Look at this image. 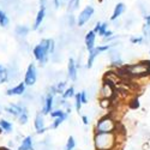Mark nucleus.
<instances>
[{
  "label": "nucleus",
  "instance_id": "nucleus-1",
  "mask_svg": "<svg viewBox=\"0 0 150 150\" xmlns=\"http://www.w3.org/2000/svg\"><path fill=\"white\" fill-rule=\"evenodd\" d=\"M55 49V42L53 39H42L39 45H36L33 49L34 58L40 62V65H46L48 61L49 54L54 53Z\"/></svg>",
  "mask_w": 150,
  "mask_h": 150
},
{
  "label": "nucleus",
  "instance_id": "nucleus-2",
  "mask_svg": "<svg viewBox=\"0 0 150 150\" xmlns=\"http://www.w3.org/2000/svg\"><path fill=\"white\" fill-rule=\"evenodd\" d=\"M94 144L96 150H113L117 144V134L115 132H108V133L95 132Z\"/></svg>",
  "mask_w": 150,
  "mask_h": 150
},
{
  "label": "nucleus",
  "instance_id": "nucleus-3",
  "mask_svg": "<svg viewBox=\"0 0 150 150\" xmlns=\"http://www.w3.org/2000/svg\"><path fill=\"white\" fill-rule=\"evenodd\" d=\"M118 124L110 115H106L101 119H98L96 122L95 132L97 133H108V132H115Z\"/></svg>",
  "mask_w": 150,
  "mask_h": 150
},
{
  "label": "nucleus",
  "instance_id": "nucleus-4",
  "mask_svg": "<svg viewBox=\"0 0 150 150\" xmlns=\"http://www.w3.org/2000/svg\"><path fill=\"white\" fill-rule=\"evenodd\" d=\"M94 12H95V10H94V7L91 5H86L79 12V15L77 16V18H76V25H78V27L85 25V24L91 19V17L94 16Z\"/></svg>",
  "mask_w": 150,
  "mask_h": 150
},
{
  "label": "nucleus",
  "instance_id": "nucleus-5",
  "mask_svg": "<svg viewBox=\"0 0 150 150\" xmlns=\"http://www.w3.org/2000/svg\"><path fill=\"white\" fill-rule=\"evenodd\" d=\"M126 70L129 71L130 76L132 77H143L148 74V66L144 61L141 62H137V64H132L129 66H125Z\"/></svg>",
  "mask_w": 150,
  "mask_h": 150
},
{
  "label": "nucleus",
  "instance_id": "nucleus-6",
  "mask_svg": "<svg viewBox=\"0 0 150 150\" xmlns=\"http://www.w3.org/2000/svg\"><path fill=\"white\" fill-rule=\"evenodd\" d=\"M98 94H100V97H101V98H109V100H112V97L115 95L114 85L112 84L110 82H108V81L105 79Z\"/></svg>",
  "mask_w": 150,
  "mask_h": 150
},
{
  "label": "nucleus",
  "instance_id": "nucleus-7",
  "mask_svg": "<svg viewBox=\"0 0 150 150\" xmlns=\"http://www.w3.org/2000/svg\"><path fill=\"white\" fill-rule=\"evenodd\" d=\"M36 79H37V70H36L35 64L31 62L27 69L25 77H24V83H25L27 86H31L36 83Z\"/></svg>",
  "mask_w": 150,
  "mask_h": 150
},
{
  "label": "nucleus",
  "instance_id": "nucleus-8",
  "mask_svg": "<svg viewBox=\"0 0 150 150\" xmlns=\"http://www.w3.org/2000/svg\"><path fill=\"white\" fill-rule=\"evenodd\" d=\"M5 112H7L12 117L18 118L22 113H28V108L22 103H11L10 106H7L5 108Z\"/></svg>",
  "mask_w": 150,
  "mask_h": 150
},
{
  "label": "nucleus",
  "instance_id": "nucleus-9",
  "mask_svg": "<svg viewBox=\"0 0 150 150\" xmlns=\"http://www.w3.org/2000/svg\"><path fill=\"white\" fill-rule=\"evenodd\" d=\"M53 107H54V95L48 93L46 95L45 102H43V108H42V114H51L53 112Z\"/></svg>",
  "mask_w": 150,
  "mask_h": 150
},
{
  "label": "nucleus",
  "instance_id": "nucleus-10",
  "mask_svg": "<svg viewBox=\"0 0 150 150\" xmlns=\"http://www.w3.org/2000/svg\"><path fill=\"white\" fill-rule=\"evenodd\" d=\"M25 89H27V85L24 82H21L19 84H17L13 88H10L6 90V95L7 96H21L25 94Z\"/></svg>",
  "mask_w": 150,
  "mask_h": 150
},
{
  "label": "nucleus",
  "instance_id": "nucleus-11",
  "mask_svg": "<svg viewBox=\"0 0 150 150\" xmlns=\"http://www.w3.org/2000/svg\"><path fill=\"white\" fill-rule=\"evenodd\" d=\"M96 36L97 34L94 31V30H89L85 35V39H84V42H85V48L88 51H93L95 48V42H96Z\"/></svg>",
  "mask_w": 150,
  "mask_h": 150
},
{
  "label": "nucleus",
  "instance_id": "nucleus-12",
  "mask_svg": "<svg viewBox=\"0 0 150 150\" xmlns=\"http://www.w3.org/2000/svg\"><path fill=\"white\" fill-rule=\"evenodd\" d=\"M77 64L76 61H74V59L70 58L69 59V64H67V77L70 78V81L74 82L77 79Z\"/></svg>",
  "mask_w": 150,
  "mask_h": 150
},
{
  "label": "nucleus",
  "instance_id": "nucleus-13",
  "mask_svg": "<svg viewBox=\"0 0 150 150\" xmlns=\"http://www.w3.org/2000/svg\"><path fill=\"white\" fill-rule=\"evenodd\" d=\"M34 125H35V129H36V133H37V134L45 133V132L47 131V127L45 126L43 114H41V113H37V114H36V117H35V121H34Z\"/></svg>",
  "mask_w": 150,
  "mask_h": 150
},
{
  "label": "nucleus",
  "instance_id": "nucleus-14",
  "mask_svg": "<svg viewBox=\"0 0 150 150\" xmlns=\"http://www.w3.org/2000/svg\"><path fill=\"white\" fill-rule=\"evenodd\" d=\"M45 17H46V8L45 7H40V10L37 11L36 13V17H35V22H34V25H33V30H37L41 24L43 23L45 21Z\"/></svg>",
  "mask_w": 150,
  "mask_h": 150
},
{
  "label": "nucleus",
  "instance_id": "nucleus-15",
  "mask_svg": "<svg viewBox=\"0 0 150 150\" xmlns=\"http://www.w3.org/2000/svg\"><path fill=\"white\" fill-rule=\"evenodd\" d=\"M126 11V5H125L124 3H118L113 10V13H112L110 16V21H117L124 12Z\"/></svg>",
  "mask_w": 150,
  "mask_h": 150
},
{
  "label": "nucleus",
  "instance_id": "nucleus-16",
  "mask_svg": "<svg viewBox=\"0 0 150 150\" xmlns=\"http://www.w3.org/2000/svg\"><path fill=\"white\" fill-rule=\"evenodd\" d=\"M17 150H34V139L31 136H27L21 143Z\"/></svg>",
  "mask_w": 150,
  "mask_h": 150
},
{
  "label": "nucleus",
  "instance_id": "nucleus-17",
  "mask_svg": "<svg viewBox=\"0 0 150 150\" xmlns=\"http://www.w3.org/2000/svg\"><path fill=\"white\" fill-rule=\"evenodd\" d=\"M93 30H94L98 36L103 37L105 34H106L107 30H108V23H107V22H105V23L98 22V23H96V25H95V28H94Z\"/></svg>",
  "mask_w": 150,
  "mask_h": 150
},
{
  "label": "nucleus",
  "instance_id": "nucleus-18",
  "mask_svg": "<svg viewBox=\"0 0 150 150\" xmlns=\"http://www.w3.org/2000/svg\"><path fill=\"white\" fill-rule=\"evenodd\" d=\"M100 54H101V53H100V51H98V48H97V47H95L93 51L89 52V55H88V62H86V69H91V67H93L95 59H96Z\"/></svg>",
  "mask_w": 150,
  "mask_h": 150
},
{
  "label": "nucleus",
  "instance_id": "nucleus-19",
  "mask_svg": "<svg viewBox=\"0 0 150 150\" xmlns=\"http://www.w3.org/2000/svg\"><path fill=\"white\" fill-rule=\"evenodd\" d=\"M110 64L113 65V66H115L117 69H119V67H121V66H124L122 65V60H121V57H120V53H118V52H114V53H112L110 54Z\"/></svg>",
  "mask_w": 150,
  "mask_h": 150
},
{
  "label": "nucleus",
  "instance_id": "nucleus-20",
  "mask_svg": "<svg viewBox=\"0 0 150 150\" xmlns=\"http://www.w3.org/2000/svg\"><path fill=\"white\" fill-rule=\"evenodd\" d=\"M8 25H10V18L6 15V12L3 8H0V27L7 28Z\"/></svg>",
  "mask_w": 150,
  "mask_h": 150
},
{
  "label": "nucleus",
  "instance_id": "nucleus-21",
  "mask_svg": "<svg viewBox=\"0 0 150 150\" xmlns=\"http://www.w3.org/2000/svg\"><path fill=\"white\" fill-rule=\"evenodd\" d=\"M8 81V70L0 64V84H4Z\"/></svg>",
  "mask_w": 150,
  "mask_h": 150
},
{
  "label": "nucleus",
  "instance_id": "nucleus-22",
  "mask_svg": "<svg viewBox=\"0 0 150 150\" xmlns=\"http://www.w3.org/2000/svg\"><path fill=\"white\" fill-rule=\"evenodd\" d=\"M0 127H1L3 131H5L6 133H11L12 132V129H13L12 124L8 120H6V119H1V120H0Z\"/></svg>",
  "mask_w": 150,
  "mask_h": 150
},
{
  "label": "nucleus",
  "instance_id": "nucleus-23",
  "mask_svg": "<svg viewBox=\"0 0 150 150\" xmlns=\"http://www.w3.org/2000/svg\"><path fill=\"white\" fill-rule=\"evenodd\" d=\"M66 119H67V113H65V114L62 115V117L55 118V119H54V121L52 122V125H51V126H49V127H51V129H53V130H55V129H58V127H59L60 125H61L62 122H64Z\"/></svg>",
  "mask_w": 150,
  "mask_h": 150
},
{
  "label": "nucleus",
  "instance_id": "nucleus-24",
  "mask_svg": "<svg viewBox=\"0 0 150 150\" xmlns=\"http://www.w3.org/2000/svg\"><path fill=\"white\" fill-rule=\"evenodd\" d=\"M30 31V28L27 27V25H17L16 27V34L18 36H22V37H25Z\"/></svg>",
  "mask_w": 150,
  "mask_h": 150
},
{
  "label": "nucleus",
  "instance_id": "nucleus-25",
  "mask_svg": "<svg viewBox=\"0 0 150 150\" xmlns=\"http://www.w3.org/2000/svg\"><path fill=\"white\" fill-rule=\"evenodd\" d=\"M81 0H69L67 1V11L69 12H73L79 7Z\"/></svg>",
  "mask_w": 150,
  "mask_h": 150
},
{
  "label": "nucleus",
  "instance_id": "nucleus-26",
  "mask_svg": "<svg viewBox=\"0 0 150 150\" xmlns=\"http://www.w3.org/2000/svg\"><path fill=\"white\" fill-rule=\"evenodd\" d=\"M54 88H55V93H57V94H61V95L64 94V91L67 89L65 82H59V83H57V84L54 85Z\"/></svg>",
  "mask_w": 150,
  "mask_h": 150
},
{
  "label": "nucleus",
  "instance_id": "nucleus-27",
  "mask_svg": "<svg viewBox=\"0 0 150 150\" xmlns=\"http://www.w3.org/2000/svg\"><path fill=\"white\" fill-rule=\"evenodd\" d=\"M74 107H76V110L78 112H81V109H82V105H83V102H82V98H81V93H76V95H74Z\"/></svg>",
  "mask_w": 150,
  "mask_h": 150
},
{
  "label": "nucleus",
  "instance_id": "nucleus-28",
  "mask_svg": "<svg viewBox=\"0 0 150 150\" xmlns=\"http://www.w3.org/2000/svg\"><path fill=\"white\" fill-rule=\"evenodd\" d=\"M74 95H76V93H74V88H73V86H70V88H67V89L64 91V94L61 95V97L65 98V100H67V98L74 97Z\"/></svg>",
  "mask_w": 150,
  "mask_h": 150
},
{
  "label": "nucleus",
  "instance_id": "nucleus-29",
  "mask_svg": "<svg viewBox=\"0 0 150 150\" xmlns=\"http://www.w3.org/2000/svg\"><path fill=\"white\" fill-rule=\"evenodd\" d=\"M74 148H76V141H74L73 136H70L65 145V150H73Z\"/></svg>",
  "mask_w": 150,
  "mask_h": 150
},
{
  "label": "nucleus",
  "instance_id": "nucleus-30",
  "mask_svg": "<svg viewBox=\"0 0 150 150\" xmlns=\"http://www.w3.org/2000/svg\"><path fill=\"white\" fill-rule=\"evenodd\" d=\"M110 105H112V100H109V98H101L100 100V107L103 108V109L109 108Z\"/></svg>",
  "mask_w": 150,
  "mask_h": 150
},
{
  "label": "nucleus",
  "instance_id": "nucleus-31",
  "mask_svg": "<svg viewBox=\"0 0 150 150\" xmlns=\"http://www.w3.org/2000/svg\"><path fill=\"white\" fill-rule=\"evenodd\" d=\"M131 43L133 45H143V42L145 41L144 36H137V37H131Z\"/></svg>",
  "mask_w": 150,
  "mask_h": 150
},
{
  "label": "nucleus",
  "instance_id": "nucleus-32",
  "mask_svg": "<svg viewBox=\"0 0 150 150\" xmlns=\"http://www.w3.org/2000/svg\"><path fill=\"white\" fill-rule=\"evenodd\" d=\"M28 120H29L28 113H22V114L18 117V122H19L21 125H25V124H28Z\"/></svg>",
  "mask_w": 150,
  "mask_h": 150
},
{
  "label": "nucleus",
  "instance_id": "nucleus-33",
  "mask_svg": "<svg viewBox=\"0 0 150 150\" xmlns=\"http://www.w3.org/2000/svg\"><path fill=\"white\" fill-rule=\"evenodd\" d=\"M66 113V112H64V110H61V109H54L52 113H51V117L53 118V119H55V118H59V117H62Z\"/></svg>",
  "mask_w": 150,
  "mask_h": 150
},
{
  "label": "nucleus",
  "instance_id": "nucleus-34",
  "mask_svg": "<svg viewBox=\"0 0 150 150\" xmlns=\"http://www.w3.org/2000/svg\"><path fill=\"white\" fill-rule=\"evenodd\" d=\"M81 98H82L83 105H86V103H88V96H86V91H85V90H83V91L81 93Z\"/></svg>",
  "mask_w": 150,
  "mask_h": 150
},
{
  "label": "nucleus",
  "instance_id": "nucleus-35",
  "mask_svg": "<svg viewBox=\"0 0 150 150\" xmlns=\"http://www.w3.org/2000/svg\"><path fill=\"white\" fill-rule=\"evenodd\" d=\"M132 102L133 103H129L130 105V107H132V108H134V109H137V108H138L139 107V102H138V98H134V100H132Z\"/></svg>",
  "mask_w": 150,
  "mask_h": 150
},
{
  "label": "nucleus",
  "instance_id": "nucleus-36",
  "mask_svg": "<svg viewBox=\"0 0 150 150\" xmlns=\"http://www.w3.org/2000/svg\"><path fill=\"white\" fill-rule=\"evenodd\" d=\"M62 4H64V0H54V5H55L57 8H59Z\"/></svg>",
  "mask_w": 150,
  "mask_h": 150
},
{
  "label": "nucleus",
  "instance_id": "nucleus-37",
  "mask_svg": "<svg viewBox=\"0 0 150 150\" xmlns=\"http://www.w3.org/2000/svg\"><path fill=\"white\" fill-rule=\"evenodd\" d=\"M82 121H83L84 125H89V118L86 117V115H83L82 117Z\"/></svg>",
  "mask_w": 150,
  "mask_h": 150
},
{
  "label": "nucleus",
  "instance_id": "nucleus-38",
  "mask_svg": "<svg viewBox=\"0 0 150 150\" xmlns=\"http://www.w3.org/2000/svg\"><path fill=\"white\" fill-rule=\"evenodd\" d=\"M144 21L146 24H150V15H145L144 16Z\"/></svg>",
  "mask_w": 150,
  "mask_h": 150
},
{
  "label": "nucleus",
  "instance_id": "nucleus-39",
  "mask_svg": "<svg viewBox=\"0 0 150 150\" xmlns=\"http://www.w3.org/2000/svg\"><path fill=\"white\" fill-rule=\"evenodd\" d=\"M8 146H10V148H11V146H13V143L10 142V143H8Z\"/></svg>",
  "mask_w": 150,
  "mask_h": 150
},
{
  "label": "nucleus",
  "instance_id": "nucleus-40",
  "mask_svg": "<svg viewBox=\"0 0 150 150\" xmlns=\"http://www.w3.org/2000/svg\"><path fill=\"white\" fill-rule=\"evenodd\" d=\"M1 133H3V129H1V127H0V134H1Z\"/></svg>",
  "mask_w": 150,
  "mask_h": 150
},
{
  "label": "nucleus",
  "instance_id": "nucleus-41",
  "mask_svg": "<svg viewBox=\"0 0 150 150\" xmlns=\"http://www.w3.org/2000/svg\"><path fill=\"white\" fill-rule=\"evenodd\" d=\"M1 112H3V108H1V107H0V114H1Z\"/></svg>",
  "mask_w": 150,
  "mask_h": 150
},
{
  "label": "nucleus",
  "instance_id": "nucleus-42",
  "mask_svg": "<svg viewBox=\"0 0 150 150\" xmlns=\"http://www.w3.org/2000/svg\"><path fill=\"white\" fill-rule=\"evenodd\" d=\"M0 150H3V148H0Z\"/></svg>",
  "mask_w": 150,
  "mask_h": 150
},
{
  "label": "nucleus",
  "instance_id": "nucleus-43",
  "mask_svg": "<svg viewBox=\"0 0 150 150\" xmlns=\"http://www.w3.org/2000/svg\"><path fill=\"white\" fill-rule=\"evenodd\" d=\"M149 53H150V52H149Z\"/></svg>",
  "mask_w": 150,
  "mask_h": 150
}]
</instances>
